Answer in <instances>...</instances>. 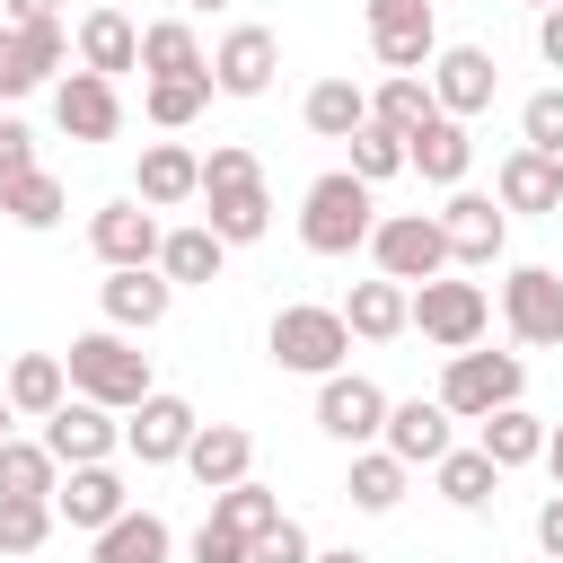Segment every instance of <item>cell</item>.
I'll return each instance as SVG.
<instances>
[{
  "instance_id": "obj_1",
  "label": "cell",
  "mask_w": 563,
  "mask_h": 563,
  "mask_svg": "<svg viewBox=\"0 0 563 563\" xmlns=\"http://www.w3.org/2000/svg\"><path fill=\"white\" fill-rule=\"evenodd\" d=\"M202 220L229 238V246H255L273 229V194H264V158L246 141H220L202 158Z\"/></svg>"
},
{
  "instance_id": "obj_2",
  "label": "cell",
  "mask_w": 563,
  "mask_h": 563,
  "mask_svg": "<svg viewBox=\"0 0 563 563\" xmlns=\"http://www.w3.org/2000/svg\"><path fill=\"white\" fill-rule=\"evenodd\" d=\"M62 369H70V396H97V405H114V413H132V405L150 396V352H132L123 325L79 334V343L62 352Z\"/></svg>"
},
{
  "instance_id": "obj_3",
  "label": "cell",
  "mask_w": 563,
  "mask_h": 563,
  "mask_svg": "<svg viewBox=\"0 0 563 563\" xmlns=\"http://www.w3.org/2000/svg\"><path fill=\"white\" fill-rule=\"evenodd\" d=\"M264 352H273L282 369H299V378H334V369H343V352H352V325H343V308L290 299V308H273Z\"/></svg>"
},
{
  "instance_id": "obj_4",
  "label": "cell",
  "mask_w": 563,
  "mask_h": 563,
  "mask_svg": "<svg viewBox=\"0 0 563 563\" xmlns=\"http://www.w3.org/2000/svg\"><path fill=\"white\" fill-rule=\"evenodd\" d=\"M369 185L352 176V167H334V176H317L308 194H299V238H308V255H352V246H369Z\"/></svg>"
},
{
  "instance_id": "obj_5",
  "label": "cell",
  "mask_w": 563,
  "mask_h": 563,
  "mask_svg": "<svg viewBox=\"0 0 563 563\" xmlns=\"http://www.w3.org/2000/svg\"><path fill=\"white\" fill-rule=\"evenodd\" d=\"M519 387H528V361L519 352H449V369H440V405L457 413V422H484V413H501V405H519Z\"/></svg>"
},
{
  "instance_id": "obj_6",
  "label": "cell",
  "mask_w": 563,
  "mask_h": 563,
  "mask_svg": "<svg viewBox=\"0 0 563 563\" xmlns=\"http://www.w3.org/2000/svg\"><path fill=\"white\" fill-rule=\"evenodd\" d=\"M369 255L387 282H431V273H449V229H440V211H387L369 229Z\"/></svg>"
},
{
  "instance_id": "obj_7",
  "label": "cell",
  "mask_w": 563,
  "mask_h": 563,
  "mask_svg": "<svg viewBox=\"0 0 563 563\" xmlns=\"http://www.w3.org/2000/svg\"><path fill=\"white\" fill-rule=\"evenodd\" d=\"M413 325H422L440 352H466V343H484V325H493V299H484L475 282H449V273H431V282H413Z\"/></svg>"
},
{
  "instance_id": "obj_8",
  "label": "cell",
  "mask_w": 563,
  "mask_h": 563,
  "mask_svg": "<svg viewBox=\"0 0 563 563\" xmlns=\"http://www.w3.org/2000/svg\"><path fill=\"white\" fill-rule=\"evenodd\" d=\"M361 18H369V53H378V70H431V53H440V18H431V0H361Z\"/></svg>"
},
{
  "instance_id": "obj_9",
  "label": "cell",
  "mask_w": 563,
  "mask_h": 563,
  "mask_svg": "<svg viewBox=\"0 0 563 563\" xmlns=\"http://www.w3.org/2000/svg\"><path fill=\"white\" fill-rule=\"evenodd\" d=\"M317 431H325V440H343V449H369V440L387 431V387H378V378H361V369L317 378Z\"/></svg>"
},
{
  "instance_id": "obj_10",
  "label": "cell",
  "mask_w": 563,
  "mask_h": 563,
  "mask_svg": "<svg viewBox=\"0 0 563 563\" xmlns=\"http://www.w3.org/2000/svg\"><path fill=\"white\" fill-rule=\"evenodd\" d=\"M501 325H510L528 352H554V343H563V273L510 264V282H501Z\"/></svg>"
},
{
  "instance_id": "obj_11",
  "label": "cell",
  "mask_w": 563,
  "mask_h": 563,
  "mask_svg": "<svg viewBox=\"0 0 563 563\" xmlns=\"http://www.w3.org/2000/svg\"><path fill=\"white\" fill-rule=\"evenodd\" d=\"M194 431H202V413H194L185 396H167V387H150V396L132 405V422H123V449H132L141 466H185V449H194Z\"/></svg>"
},
{
  "instance_id": "obj_12",
  "label": "cell",
  "mask_w": 563,
  "mask_h": 563,
  "mask_svg": "<svg viewBox=\"0 0 563 563\" xmlns=\"http://www.w3.org/2000/svg\"><path fill=\"white\" fill-rule=\"evenodd\" d=\"M88 246H97V264H106V273H123V264H158L167 229H158V211H150L141 194H123V202L88 211Z\"/></svg>"
},
{
  "instance_id": "obj_13",
  "label": "cell",
  "mask_w": 563,
  "mask_h": 563,
  "mask_svg": "<svg viewBox=\"0 0 563 563\" xmlns=\"http://www.w3.org/2000/svg\"><path fill=\"white\" fill-rule=\"evenodd\" d=\"M44 449H53L62 466H97V457L123 449V422H114V405H97V396H62V405L44 413Z\"/></svg>"
},
{
  "instance_id": "obj_14",
  "label": "cell",
  "mask_w": 563,
  "mask_h": 563,
  "mask_svg": "<svg viewBox=\"0 0 563 563\" xmlns=\"http://www.w3.org/2000/svg\"><path fill=\"white\" fill-rule=\"evenodd\" d=\"M53 123H62L70 141H114V132H123L114 79H106V70H62V79H53Z\"/></svg>"
},
{
  "instance_id": "obj_15",
  "label": "cell",
  "mask_w": 563,
  "mask_h": 563,
  "mask_svg": "<svg viewBox=\"0 0 563 563\" xmlns=\"http://www.w3.org/2000/svg\"><path fill=\"white\" fill-rule=\"evenodd\" d=\"M273 70H282V35L273 26H229L220 53H211V88L220 97H264Z\"/></svg>"
},
{
  "instance_id": "obj_16",
  "label": "cell",
  "mask_w": 563,
  "mask_h": 563,
  "mask_svg": "<svg viewBox=\"0 0 563 563\" xmlns=\"http://www.w3.org/2000/svg\"><path fill=\"white\" fill-rule=\"evenodd\" d=\"M493 88H501V62H493L484 44H440V53H431V97H440V114H484Z\"/></svg>"
},
{
  "instance_id": "obj_17",
  "label": "cell",
  "mask_w": 563,
  "mask_h": 563,
  "mask_svg": "<svg viewBox=\"0 0 563 563\" xmlns=\"http://www.w3.org/2000/svg\"><path fill=\"white\" fill-rule=\"evenodd\" d=\"M405 466H440L449 449H457V413L440 405V396H405V405H387V431H378Z\"/></svg>"
},
{
  "instance_id": "obj_18",
  "label": "cell",
  "mask_w": 563,
  "mask_h": 563,
  "mask_svg": "<svg viewBox=\"0 0 563 563\" xmlns=\"http://www.w3.org/2000/svg\"><path fill=\"white\" fill-rule=\"evenodd\" d=\"M405 167L422 176V185H466V167H475V141H466V114H431L422 132H405Z\"/></svg>"
},
{
  "instance_id": "obj_19",
  "label": "cell",
  "mask_w": 563,
  "mask_h": 563,
  "mask_svg": "<svg viewBox=\"0 0 563 563\" xmlns=\"http://www.w3.org/2000/svg\"><path fill=\"white\" fill-rule=\"evenodd\" d=\"M106 325H123V334H150L167 308H176V282L158 273V264H123V273H106Z\"/></svg>"
},
{
  "instance_id": "obj_20",
  "label": "cell",
  "mask_w": 563,
  "mask_h": 563,
  "mask_svg": "<svg viewBox=\"0 0 563 563\" xmlns=\"http://www.w3.org/2000/svg\"><path fill=\"white\" fill-rule=\"evenodd\" d=\"M53 510H62L70 528H88V537H97V528H114V519L132 510V493H123V475L97 457V466H70V475L53 484Z\"/></svg>"
},
{
  "instance_id": "obj_21",
  "label": "cell",
  "mask_w": 563,
  "mask_h": 563,
  "mask_svg": "<svg viewBox=\"0 0 563 563\" xmlns=\"http://www.w3.org/2000/svg\"><path fill=\"white\" fill-rule=\"evenodd\" d=\"M440 229H449V264H493L501 238H510V220H501L493 194H449L440 202Z\"/></svg>"
},
{
  "instance_id": "obj_22",
  "label": "cell",
  "mask_w": 563,
  "mask_h": 563,
  "mask_svg": "<svg viewBox=\"0 0 563 563\" xmlns=\"http://www.w3.org/2000/svg\"><path fill=\"white\" fill-rule=\"evenodd\" d=\"M62 18H35V26H9V44H0V97H26V88H44L53 70H62Z\"/></svg>"
},
{
  "instance_id": "obj_23",
  "label": "cell",
  "mask_w": 563,
  "mask_h": 563,
  "mask_svg": "<svg viewBox=\"0 0 563 563\" xmlns=\"http://www.w3.org/2000/svg\"><path fill=\"white\" fill-rule=\"evenodd\" d=\"M132 194H141L150 211L202 202V158H194L185 141H150V150H141V176H132Z\"/></svg>"
},
{
  "instance_id": "obj_24",
  "label": "cell",
  "mask_w": 563,
  "mask_h": 563,
  "mask_svg": "<svg viewBox=\"0 0 563 563\" xmlns=\"http://www.w3.org/2000/svg\"><path fill=\"white\" fill-rule=\"evenodd\" d=\"M493 194H501V211H563V158H545V150L519 141L493 167Z\"/></svg>"
},
{
  "instance_id": "obj_25",
  "label": "cell",
  "mask_w": 563,
  "mask_h": 563,
  "mask_svg": "<svg viewBox=\"0 0 563 563\" xmlns=\"http://www.w3.org/2000/svg\"><path fill=\"white\" fill-rule=\"evenodd\" d=\"M185 475H194L202 493H220V484L255 475V440H246V422H202V431H194V449H185Z\"/></svg>"
},
{
  "instance_id": "obj_26",
  "label": "cell",
  "mask_w": 563,
  "mask_h": 563,
  "mask_svg": "<svg viewBox=\"0 0 563 563\" xmlns=\"http://www.w3.org/2000/svg\"><path fill=\"white\" fill-rule=\"evenodd\" d=\"M79 70H106V79H123V70H141V26L106 0V9H88L79 18Z\"/></svg>"
},
{
  "instance_id": "obj_27",
  "label": "cell",
  "mask_w": 563,
  "mask_h": 563,
  "mask_svg": "<svg viewBox=\"0 0 563 563\" xmlns=\"http://www.w3.org/2000/svg\"><path fill=\"white\" fill-rule=\"evenodd\" d=\"M343 325L361 334V343H387V334H405L413 325V282H352V299H343Z\"/></svg>"
},
{
  "instance_id": "obj_28",
  "label": "cell",
  "mask_w": 563,
  "mask_h": 563,
  "mask_svg": "<svg viewBox=\"0 0 563 563\" xmlns=\"http://www.w3.org/2000/svg\"><path fill=\"white\" fill-rule=\"evenodd\" d=\"M220 255H229V238H220L211 220H194V229H167L158 273H167L176 290H211V282H220Z\"/></svg>"
},
{
  "instance_id": "obj_29",
  "label": "cell",
  "mask_w": 563,
  "mask_h": 563,
  "mask_svg": "<svg viewBox=\"0 0 563 563\" xmlns=\"http://www.w3.org/2000/svg\"><path fill=\"white\" fill-rule=\"evenodd\" d=\"M475 431H484V457L510 475V466H537V457H545V431H554V422H537L528 405H501V413H484Z\"/></svg>"
},
{
  "instance_id": "obj_30",
  "label": "cell",
  "mask_w": 563,
  "mask_h": 563,
  "mask_svg": "<svg viewBox=\"0 0 563 563\" xmlns=\"http://www.w3.org/2000/svg\"><path fill=\"white\" fill-rule=\"evenodd\" d=\"M405 475H413V466H405V457L378 440V449H352L343 493H352V510H369V519H378V510H396V501H405Z\"/></svg>"
},
{
  "instance_id": "obj_31",
  "label": "cell",
  "mask_w": 563,
  "mask_h": 563,
  "mask_svg": "<svg viewBox=\"0 0 563 563\" xmlns=\"http://www.w3.org/2000/svg\"><path fill=\"white\" fill-rule=\"evenodd\" d=\"M299 114H308V132H317V141H352V132L369 123V88H361V79H317Z\"/></svg>"
},
{
  "instance_id": "obj_32",
  "label": "cell",
  "mask_w": 563,
  "mask_h": 563,
  "mask_svg": "<svg viewBox=\"0 0 563 563\" xmlns=\"http://www.w3.org/2000/svg\"><path fill=\"white\" fill-rule=\"evenodd\" d=\"M369 114H378L387 132H422V123L440 114V97H431V70H387V79L369 88Z\"/></svg>"
},
{
  "instance_id": "obj_33",
  "label": "cell",
  "mask_w": 563,
  "mask_h": 563,
  "mask_svg": "<svg viewBox=\"0 0 563 563\" xmlns=\"http://www.w3.org/2000/svg\"><path fill=\"white\" fill-rule=\"evenodd\" d=\"M0 387H9V405H18V413H35V422H44V413L70 396V369H62V352H18Z\"/></svg>"
},
{
  "instance_id": "obj_34",
  "label": "cell",
  "mask_w": 563,
  "mask_h": 563,
  "mask_svg": "<svg viewBox=\"0 0 563 563\" xmlns=\"http://www.w3.org/2000/svg\"><path fill=\"white\" fill-rule=\"evenodd\" d=\"M62 457L44 440H0V501H53Z\"/></svg>"
},
{
  "instance_id": "obj_35",
  "label": "cell",
  "mask_w": 563,
  "mask_h": 563,
  "mask_svg": "<svg viewBox=\"0 0 563 563\" xmlns=\"http://www.w3.org/2000/svg\"><path fill=\"white\" fill-rule=\"evenodd\" d=\"M167 545H176V537H167L158 510H123L114 528H97V554H88V563H167Z\"/></svg>"
},
{
  "instance_id": "obj_36",
  "label": "cell",
  "mask_w": 563,
  "mask_h": 563,
  "mask_svg": "<svg viewBox=\"0 0 563 563\" xmlns=\"http://www.w3.org/2000/svg\"><path fill=\"white\" fill-rule=\"evenodd\" d=\"M431 484H440V501H457V510H484L493 493H501V466L484 457V440L475 449H449L440 466H431Z\"/></svg>"
},
{
  "instance_id": "obj_37",
  "label": "cell",
  "mask_w": 563,
  "mask_h": 563,
  "mask_svg": "<svg viewBox=\"0 0 563 563\" xmlns=\"http://www.w3.org/2000/svg\"><path fill=\"white\" fill-rule=\"evenodd\" d=\"M202 106H211V70H176V79H150V88H141V114H150L158 132H185Z\"/></svg>"
},
{
  "instance_id": "obj_38",
  "label": "cell",
  "mask_w": 563,
  "mask_h": 563,
  "mask_svg": "<svg viewBox=\"0 0 563 563\" xmlns=\"http://www.w3.org/2000/svg\"><path fill=\"white\" fill-rule=\"evenodd\" d=\"M211 519H220V528H238V537H264V528L282 519V493H273V484H255V475H238V484H220V493H211Z\"/></svg>"
},
{
  "instance_id": "obj_39",
  "label": "cell",
  "mask_w": 563,
  "mask_h": 563,
  "mask_svg": "<svg viewBox=\"0 0 563 563\" xmlns=\"http://www.w3.org/2000/svg\"><path fill=\"white\" fill-rule=\"evenodd\" d=\"M141 70L150 79H176V70H211V62H202V44H194L185 18H158V26H141Z\"/></svg>"
},
{
  "instance_id": "obj_40",
  "label": "cell",
  "mask_w": 563,
  "mask_h": 563,
  "mask_svg": "<svg viewBox=\"0 0 563 563\" xmlns=\"http://www.w3.org/2000/svg\"><path fill=\"white\" fill-rule=\"evenodd\" d=\"M0 211H9L18 229H53V220L70 211V194H62V176H44V167H35V176H18V185L0 194Z\"/></svg>"
},
{
  "instance_id": "obj_41",
  "label": "cell",
  "mask_w": 563,
  "mask_h": 563,
  "mask_svg": "<svg viewBox=\"0 0 563 563\" xmlns=\"http://www.w3.org/2000/svg\"><path fill=\"white\" fill-rule=\"evenodd\" d=\"M352 176L361 185H387V176H405V132H387L378 114L352 132Z\"/></svg>"
},
{
  "instance_id": "obj_42",
  "label": "cell",
  "mask_w": 563,
  "mask_h": 563,
  "mask_svg": "<svg viewBox=\"0 0 563 563\" xmlns=\"http://www.w3.org/2000/svg\"><path fill=\"white\" fill-rule=\"evenodd\" d=\"M53 528H62L53 501H0V554H35Z\"/></svg>"
},
{
  "instance_id": "obj_43",
  "label": "cell",
  "mask_w": 563,
  "mask_h": 563,
  "mask_svg": "<svg viewBox=\"0 0 563 563\" xmlns=\"http://www.w3.org/2000/svg\"><path fill=\"white\" fill-rule=\"evenodd\" d=\"M519 141L545 150V158H563V88H537V97L519 106Z\"/></svg>"
},
{
  "instance_id": "obj_44",
  "label": "cell",
  "mask_w": 563,
  "mask_h": 563,
  "mask_svg": "<svg viewBox=\"0 0 563 563\" xmlns=\"http://www.w3.org/2000/svg\"><path fill=\"white\" fill-rule=\"evenodd\" d=\"M246 563H317V545H308V528H299V519H273V528L246 545Z\"/></svg>"
},
{
  "instance_id": "obj_45",
  "label": "cell",
  "mask_w": 563,
  "mask_h": 563,
  "mask_svg": "<svg viewBox=\"0 0 563 563\" xmlns=\"http://www.w3.org/2000/svg\"><path fill=\"white\" fill-rule=\"evenodd\" d=\"M18 176H35V132H26L18 114H0V194H9Z\"/></svg>"
},
{
  "instance_id": "obj_46",
  "label": "cell",
  "mask_w": 563,
  "mask_h": 563,
  "mask_svg": "<svg viewBox=\"0 0 563 563\" xmlns=\"http://www.w3.org/2000/svg\"><path fill=\"white\" fill-rule=\"evenodd\" d=\"M246 545H255V537H238V528H220V519L194 528V563H246Z\"/></svg>"
},
{
  "instance_id": "obj_47",
  "label": "cell",
  "mask_w": 563,
  "mask_h": 563,
  "mask_svg": "<svg viewBox=\"0 0 563 563\" xmlns=\"http://www.w3.org/2000/svg\"><path fill=\"white\" fill-rule=\"evenodd\" d=\"M537 554H554V563H563V484H554V501L537 510Z\"/></svg>"
},
{
  "instance_id": "obj_48",
  "label": "cell",
  "mask_w": 563,
  "mask_h": 563,
  "mask_svg": "<svg viewBox=\"0 0 563 563\" xmlns=\"http://www.w3.org/2000/svg\"><path fill=\"white\" fill-rule=\"evenodd\" d=\"M537 53H545V62H554V70H563V0H554V9H545V18H537Z\"/></svg>"
},
{
  "instance_id": "obj_49",
  "label": "cell",
  "mask_w": 563,
  "mask_h": 563,
  "mask_svg": "<svg viewBox=\"0 0 563 563\" xmlns=\"http://www.w3.org/2000/svg\"><path fill=\"white\" fill-rule=\"evenodd\" d=\"M53 9H62V0H0V18H9V26H35V18H53Z\"/></svg>"
},
{
  "instance_id": "obj_50",
  "label": "cell",
  "mask_w": 563,
  "mask_h": 563,
  "mask_svg": "<svg viewBox=\"0 0 563 563\" xmlns=\"http://www.w3.org/2000/svg\"><path fill=\"white\" fill-rule=\"evenodd\" d=\"M545 475H554V484H563V422H554V431H545Z\"/></svg>"
},
{
  "instance_id": "obj_51",
  "label": "cell",
  "mask_w": 563,
  "mask_h": 563,
  "mask_svg": "<svg viewBox=\"0 0 563 563\" xmlns=\"http://www.w3.org/2000/svg\"><path fill=\"white\" fill-rule=\"evenodd\" d=\"M317 563H369V554H352V545H334V554H317Z\"/></svg>"
},
{
  "instance_id": "obj_52",
  "label": "cell",
  "mask_w": 563,
  "mask_h": 563,
  "mask_svg": "<svg viewBox=\"0 0 563 563\" xmlns=\"http://www.w3.org/2000/svg\"><path fill=\"white\" fill-rule=\"evenodd\" d=\"M9 422H18V405H9V387H0V440H9Z\"/></svg>"
},
{
  "instance_id": "obj_53",
  "label": "cell",
  "mask_w": 563,
  "mask_h": 563,
  "mask_svg": "<svg viewBox=\"0 0 563 563\" xmlns=\"http://www.w3.org/2000/svg\"><path fill=\"white\" fill-rule=\"evenodd\" d=\"M194 9H229V0H194Z\"/></svg>"
},
{
  "instance_id": "obj_54",
  "label": "cell",
  "mask_w": 563,
  "mask_h": 563,
  "mask_svg": "<svg viewBox=\"0 0 563 563\" xmlns=\"http://www.w3.org/2000/svg\"><path fill=\"white\" fill-rule=\"evenodd\" d=\"M0 563H26V554H0Z\"/></svg>"
},
{
  "instance_id": "obj_55",
  "label": "cell",
  "mask_w": 563,
  "mask_h": 563,
  "mask_svg": "<svg viewBox=\"0 0 563 563\" xmlns=\"http://www.w3.org/2000/svg\"><path fill=\"white\" fill-rule=\"evenodd\" d=\"M528 9H554V0H528Z\"/></svg>"
},
{
  "instance_id": "obj_56",
  "label": "cell",
  "mask_w": 563,
  "mask_h": 563,
  "mask_svg": "<svg viewBox=\"0 0 563 563\" xmlns=\"http://www.w3.org/2000/svg\"><path fill=\"white\" fill-rule=\"evenodd\" d=\"M0 44H9V18H0Z\"/></svg>"
},
{
  "instance_id": "obj_57",
  "label": "cell",
  "mask_w": 563,
  "mask_h": 563,
  "mask_svg": "<svg viewBox=\"0 0 563 563\" xmlns=\"http://www.w3.org/2000/svg\"><path fill=\"white\" fill-rule=\"evenodd\" d=\"M88 9H106V0H88Z\"/></svg>"
},
{
  "instance_id": "obj_58",
  "label": "cell",
  "mask_w": 563,
  "mask_h": 563,
  "mask_svg": "<svg viewBox=\"0 0 563 563\" xmlns=\"http://www.w3.org/2000/svg\"><path fill=\"white\" fill-rule=\"evenodd\" d=\"M537 563H554V554H537Z\"/></svg>"
},
{
  "instance_id": "obj_59",
  "label": "cell",
  "mask_w": 563,
  "mask_h": 563,
  "mask_svg": "<svg viewBox=\"0 0 563 563\" xmlns=\"http://www.w3.org/2000/svg\"><path fill=\"white\" fill-rule=\"evenodd\" d=\"M554 220H563V211H554Z\"/></svg>"
}]
</instances>
